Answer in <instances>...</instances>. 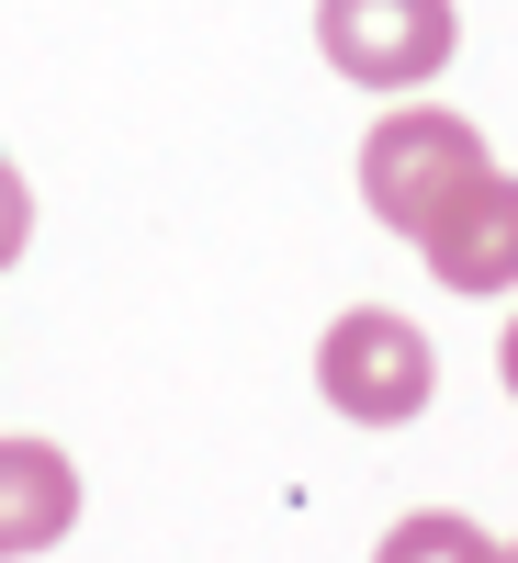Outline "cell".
<instances>
[{
  "instance_id": "9",
  "label": "cell",
  "mask_w": 518,
  "mask_h": 563,
  "mask_svg": "<svg viewBox=\"0 0 518 563\" xmlns=\"http://www.w3.org/2000/svg\"><path fill=\"white\" fill-rule=\"evenodd\" d=\"M507 563H518V552H507Z\"/></svg>"
},
{
  "instance_id": "4",
  "label": "cell",
  "mask_w": 518,
  "mask_h": 563,
  "mask_svg": "<svg viewBox=\"0 0 518 563\" xmlns=\"http://www.w3.org/2000/svg\"><path fill=\"white\" fill-rule=\"evenodd\" d=\"M417 260L440 271V294H518V180L474 169L429 225H417Z\"/></svg>"
},
{
  "instance_id": "3",
  "label": "cell",
  "mask_w": 518,
  "mask_h": 563,
  "mask_svg": "<svg viewBox=\"0 0 518 563\" xmlns=\"http://www.w3.org/2000/svg\"><path fill=\"white\" fill-rule=\"evenodd\" d=\"M316 45H327V68L361 79V90H417V79L451 68L462 12L451 0H316Z\"/></svg>"
},
{
  "instance_id": "2",
  "label": "cell",
  "mask_w": 518,
  "mask_h": 563,
  "mask_svg": "<svg viewBox=\"0 0 518 563\" xmlns=\"http://www.w3.org/2000/svg\"><path fill=\"white\" fill-rule=\"evenodd\" d=\"M474 169H496L485 158V135L462 124V113H440V102H406V113H384L372 124V147H361V203L395 225V238H417Z\"/></svg>"
},
{
  "instance_id": "7",
  "label": "cell",
  "mask_w": 518,
  "mask_h": 563,
  "mask_svg": "<svg viewBox=\"0 0 518 563\" xmlns=\"http://www.w3.org/2000/svg\"><path fill=\"white\" fill-rule=\"evenodd\" d=\"M23 238H34V192H23V169L0 158V271L23 260Z\"/></svg>"
},
{
  "instance_id": "1",
  "label": "cell",
  "mask_w": 518,
  "mask_h": 563,
  "mask_svg": "<svg viewBox=\"0 0 518 563\" xmlns=\"http://www.w3.org/2000/svg\"><path fill=\"white\" fill-rule=\"evenodd\" d=\"M316 395L339 406V417H361V429H406V417L440 395V350L417 339L406 316L350 305V316L316 339Z\"/></svg>"
},
{
  "instance_id": "5",
  "label": "cell",
  "mask_w": 518,
  "mask_h": 563,
  "mask_svg": "<svg viewBox=\"0 0 518 563\" xmlns=\"http://www.w3.org/2000/svg\"><path fill=\"white\" fill-rule=\"evenodd\" d=\"M68 519H79V474H68V451H45V440H0V563L68 541Z\"/></svg>"
},
{
  "instance_id": "6",
  "label": "cell",
  "mask_w": 518,
  "mask_h": 563,
  "mask_svg": "<svg viewBox=\"0 0 518 563\" xmlns=\"http://www.w3.org/2000/svg\"><path fill=\"white\" fill-rule=\"evenodd\" d=\"M372 563H507V552H496V541H485L474 519H451V507H429V519H395Z\"/></svg>"
},
{
  "instance_id": "8",
  "label": "cell",
  "mask_w": 518,
  "mask_h": 563,
  "mask_svg": "<svg viewBox=\"0 0 518 563\" xmlns=\"http://www.w3.org/2000/svg\"><path fill=\"white\" fill-rule=\"evenodd\" d=\"M496 372H507V395H518V316H507V339H496Z\"/></svg>"
}]
</instances>
